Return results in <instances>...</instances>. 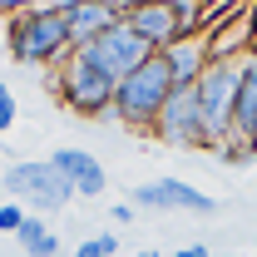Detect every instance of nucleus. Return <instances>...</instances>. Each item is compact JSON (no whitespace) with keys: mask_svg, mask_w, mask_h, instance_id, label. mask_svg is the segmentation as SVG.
<instances>
[{"mask_svg":"<svg viewBox=\"0 0 257 257\" xmlns=\"http://www.w3.org/2000/svg\"><path fill=\"white\" fill-rule=\"evenodd\" d=\"M213 154H218L223 163H252V159H257V144H247V139H237V134H232V139L218 144Z\"/></svg>","mask_w":257,"mask_h":257,"instance_id":"nucleus-15","label":"nucleus"},{"mask_svg":"<svg viewBox=\"0 0 257 257\" xmlns=\"http://www.w3.org/2000/svg\"><path fill=\"white\" fill-rule=\"evenodd\" d=\"M50 163L64 173V183L74 188V198H79V193H84V198H99L104 183H109V178H104V163H99L89 149H55Z\"/></svg>","mask_w":257,"mask_h":257,"instance_id":"nucleus-11","label":"nucleus"},{"mask_svg":"<svg viewBox=\"0 0 257 257\" xmlns=\"http://www.w3.org/2000/svg\"><path fill=\"white\" fill-rule=\"evenodd\" d=\"M252 144H257V139H252Z\"/></svg>","mask_w":257,"mask_h":257,"instance_id":"nucleus-23","label":"nucleus"},{"mask_svg":"<svg viewBox=\"0 0 257 257\" xmlns=\"http://www.w3.org/2000/svg\"><path fill=\"white\" fill-rule=\"evenodd\" d=\"M25 218H30V213H25V203H15V198H10V203H0V232H5V237H15V232L25 227Z\"/></svg>","mask_w":257,"mask_h":257,"instance_id":"nucleus-16","label":"nucleus"},{"mask_svg":"<svg viewBox=\"0 0 257 257\" xmlns=\"http://www.w3.org/2000/svg\"><path fill=\"white\" fill-rule=\"evenodd\" d=\"M134 208L213 218V213H218V198H208L203 188H193V183H183V178H149V183H139V188H134Z\"/></svg>","mask_w":257,"mask_h":257,"instance_id":"nucleus-7","label":"nucleus"},{"mask_svg":"<svg viewBox=\"0 0 257 257\" xmlns=\"http://www.w3.org/2000/svg\"><path fill=\"white\" fill-rule=\"evenodd\" d=\"M168 10H173V25H178V40H193V35H203V5L198 0H168Z\"/></svg>","mask_w":257,"mask_h":257,"instance_id":"nucleus-14","label":"nucleus"},{"mask_svg":"<svg viewBox=\"0 0 257 257\" xmlns=\"http://www.w3.org/2000/svg\"><path fill=\"white\" fill-rule=\"evenodd\" d=\"M173 257H213V252H208L203 242H188V247H178V252H173Z\"/></svg>","mask_w":257,"mask_h":257,"instance_id":"nucleus-20","label":"nucleus"},{"mask_svg":"<svg viewBox=\"0 0 257 257\" xmlns=\"http://www.w3.org/2000/svg\"><path fill=\"white\" fill-rule=\"evenodd\" d=\"M124 25L154 55H163L168 45H178V25H173V10H168V0H144V5H128L124 10Z\"/></svg>","mask_w":257,"mask_h":257,"instance_id":"nucleus-10","label":"nucleus"},{"mask_svg":"<svg viewBox=\"0 0 257 257\" xmlns=\"http://www.w3.org/2000/svg\"><path fill=\"white\" fill-rule=\"evenodd\" d=\"M173 89H178V84H173L163 55H154L144 69H134L124 84H119V94H114V119L124 128L154 134V124L163 119V109H168V99H173Z\"/></svg>","mask_w":257,"mask_h":257,"instance_id":"nucleus-3","label":"nucleus"},{"mask_svg":"<svg viewBox=\"0 0 257 257\" xmlns=\"http://www.w3.org/2000/svg\"><path fill=\"white\" fill-rule=\"evenodd\" d=\"M154 139L168 144V149H208V128H203L198 94H193V89H173L163 119L154 124Z\"/></svg>","mask_w":257,"mask_h":257,"instance_id":"nucleus-8","label":"nucleus"},{"mask_svg":"<svg viewBox=\"0 0 257 257\" xmlns=\"http://www.w3.org/2000/svg\"><path fill=\"white\" fill-rule=\"evenodd\" d=\"M139 257H163V252H159V247H144V252H139Z\"/></svg>","mask_w":257,"mask_h":257,"instance_id":"nucleus-22","label":"nucleus"},{"mask_svg":"<svg viewBox=\"0 0 257 257\" xmlns=\"http://www.w3.org/2000/svg\"><path fill=\"white\" fill-rule=\"evenodd\" d=\"M163 64H168V74H173V84H178V89H193V84L208 74V64H213L208 35H193V40L168 45V50H163Z\"/></svg>","mask_w":257,"mask_h":257,"instance_id":"nucleus-12","label":"nucleus"},{"mask_svg":"<svg viewBox=\"0 0 257 257\" xmlns=\"http://www.w3.org/2000/svg\"><path fill=\"white\" fill-rule=\"evenodd\" d=\"M15 242H20V252H25V257H60V237L50 232V223H45L40 213L25 218V227L15 232Z\"/></svg>","mask_w":257,"mask_h":257,"instance_id":"nucleus-13","label":"nucleus"},{"mask_svg":"<svg viewBox=\"0 0 257 257\" xmlns=\"http://www.w3.org/2000/svg\"><path fill=\"white\" fill-rule=\"evenodd\" d=\"M198 94V114L208 128V154L232 139V119H237V94H242V60L237 64H208V74L193 84Z\"/></svg>","mask_w":257,"mask_h":257,"instance_id":"nucleus-4","label":"nucleus"},{"mask_svg":"<svg viewBox=\"0 0 257 257\" xmlns=\"http://www.w3.org/2000/svg\"><path fill=\"white\" fill-rule=\"evenodd\" d=\"M89 242H94V247H99V252H104V257H119V247H124V242H119L114 232H94Z\"/></svg>","mask_w":257,"mask_h":257,"instance_id":"nucleus-18","label":"nucleus"},{"mask_svg":"<svg viewBox=\"0 0 257 257\" xmlns=\"http://www.w3.org/2000/svg\"><path fill=\"white\" fill-rule=\"evenodd\" d=\"M10 124H15V94H10V89L0 84V134H5Z\"/></svg>","mask_w":257,"mask_h":257,"instance_id":"nucleus-17","label":"nucleus"},{"mask_svg":"<svg viewBox=\"0 0 257 257\" xmlns=\"http://www.w3.org/2000/svg\"><path fill=\"white\" fill-rule=\"evenodd\" d=\"M5 193H10L15 203L35 208L40 218H45V213H60V208H69V198H74V188L64 183V173H60L50 159L10 163V168H5Z\"/></svg>","mask_w":257,"mask_h":257,"instance_id":"nucleus-5","label":"nucleus"},{"mask_svg":"<svg viewBox=\"0 0 257 257\" xmlns=\"http://www.w3.org/2000/svg\"><path fill=\"white\" fill-rule=\"evenodd\" d=\"M74 257H104V252H99L94 242H89V237H84V242H79V247H74Z\"/></svg>","mask_w":257,"mask_h":257,"instance_id":"nucleus-21","label":"nucleus"},{"mask_svg":"<svg viewBox=\"0 0 257 257\" xmlns=\"http://www.w3.org/2000/svg\"><path fill=\"white\" fill-rule=\"evenodd\" d=\"M74 55H89V60H94L99 69L114 79V84H124L134 69H144V64L154 60V50H149L134 30H128V25H114L109 35H99L89 50H74Z\"/></svg>","mask_w":257,"mask_h":257,"instance_id":"nucleus-6","label":"nucleus"},{"mask_svg":"<svg viewBox=\"0 0 257 257\" xmlns=\"http://www.w3.org/2000/svg\"><path fill=\"white\" fill-rule=\"evenodd\" d=\"M128 5H99V0H64V25H69V45L89 50L99 35H109L114 25H124Z\"/></svg>","mask_w":257,"mask_h":257,"instance_id":"nucleus-9","label":"nucleus"},{"mask_svg":"<svg viewBox=\"0 0 257 257\" xmlns=\"http://www.w3.org/2000/svg\"><path fill=\"white\" fill-rule=\"evenodd\" d=\"M5 50L10 60L35 64V69H60L74 45H69V25H64V0L60 5H25L5 20Z\"/></svg>","mask_w":257,"mask_h":257,"instance_id":"nucleus-1","label":"nucleus"},{"mask_svg":"<svg viewBox=\"0 0 257 257\" xmlns=\"http://www.w3.org/2000/svg\"><path fill=\"white\" fill-rule=\"evenodd\" d=\"M109 218H114V223H134V218H139V208H134V203H114V208H109Z\"/></svg>","mask_w":257,"mask_h":257,"instance_id":"nucleus-19","label":"nucleus"},{"mask_svg":"<svg viewBox=\"0 0 257 257\" xmlns=\"http://www.w3.org/2000/svg\"><path fill=\"white\" fill-rule=\"evenodd\" d=\"M45 89L60 99L69 114H79V119H114V94H119V84H114L89 55H69L60 69H50V74H45Z\"/></svg>","mask_w":257,"mask_h":257,"instance_id":"nucleus-2","label":"nucleus"}]
</instances>
